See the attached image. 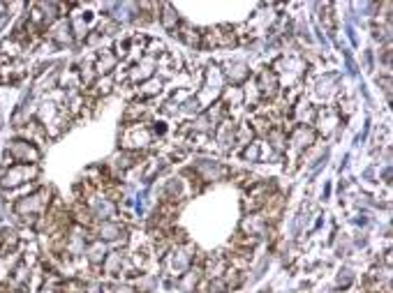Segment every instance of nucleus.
<instances>
[{
	"instance_id": "1",
	"label": "nucleus",
	"mask_w": 393,
	"mask_h": 293,
	"mask_svg": "<svg viewBox=\"0 0 393 293\" xmlns=\"http://www.w3.org/2000/svg\"><path fill=\"white\" fill-rule=\"evenodd\" d=\"M51 201H54V190L51 188H38L35 192H30L28 197L14 201L12 210H14V215L19 217V222L23 226L35 229L38 219L49 210Z\"/></svg>"
},
{
	"instance_id": "2",
	"label": "nucleus",
	"mask_w": 393,
	"mask_h": 293,
	"mask_svg": "<svg viewBox=\"0 0 393 293\" xmlns=\"http://www.w3.org/2000/svg\"><path fill=\"white\" fill-rule=\"evenodd\" d=\"M40 166L38 164H12L7 166L3 176H0V192H12L19 190L23 185H30L38 180Z\"/></svg>"
},
{
	"instance_id": "3",
	"label": "nucleus",
	"mask_w": 393,
	"mask_h": 293,
	"mask_svg": "<svg viewBox=\"0 0 393 293\" xmlns=\"http://www.w3.org/2000/svg\"><path fill=\"white\" fill-rule=\"evenodd\" d=\"M35 120L40 122L42 127H45L47 137H58L60 132L67 130V120H69V113L63 109V106H58L54 102H45L40 106L38 115H35Z\"/></svg>"
},
{
	"instance_id": "4",
	"label": "nucleus",
	"mask_w": 393,
	"mask_h": 293,
	"mask_svg": "<svg viewBox=\"0 0 393 293\" xmlns=\"http://www.w3.org/2000/svg\"><path fill=\"white\" fill-rule=\"evenodd\" d=\"M153 130L146 122H130L120 132V146H123V150H130V153H142L153 144Z\"/></svg>"
},
{
	"instance_id": "5",
	"label": "nucleus",
	"mask_w": 393,
	"mask_h": 293,
	"mask_svg": "<svg viewBox=\"0 0 393 293\" xmlns=\"http://www.w3.org/2000/svg\"><path fill=\"white\" fill-rule=\"evenodd\" d=\"M91 238H98L104 245H127L130 243V236H127V229L120 224L116 219H102V222H95L93 229H91Z\"/></svg>"
},
{
	"instance_id": "6",
	"label": "nucleus",
	"mask_w": 393,
	"mask_h": 293,
	"mask_svg": "<svg viewBox=\"0 0 393 293\" xmlns=\"http://www.w3.org/2000/svg\"><path fill=\"white\" fill-rule=\"evenodd\" d=\"M5 157H10L12 164H38L42 153L38 146L30 144V141L14 139V141H10V146H7Z\"/></svg>"
},
{
	"instance_id": "7",
	"label": "nucleus",
	"mask_w": 393,
	"mask_h": 293,
	"mask_svg": "<svg viewBox=\"0 0 393 293\" xmlns=\"http://www.w3.org/2000/svg\"><path fill=\"white\" fill-rule=\"evenodd\" d=\"M257 91H259V97L261 100H275L278 93H280V79H278V72L275 69H261V72L257 74Z\"/></svg>"
},
{
	"instance_id": "8",
	"label": "nucleus",
	"mask_w": 393,
	"mask_h": 293,
	"mask_svg": "<svg viewBox=\"0 0 393 293\" xmlns=\"http://www.w3.org/2000/svg\"><path fill=\"white\" fill-rule=\"evenodd\" d=\"M236 44V30L229 25H217L213 30L202 33V47H234Z\"/></svg>"
},
{
	"instance_id": "9",
	"label": "nucleus",
	"mask_w": 393,
	"mask_h": 293,
	"mask_svg": "<svg viewBox=\"0 0 393 293\" xmlns=\"http://www.w3.org/2000/svg\"><path fill=\"white\" fill-rule=\"evenodd\" d=\"M270 194H273V185L270 183H252L250 192L246 194V199H243V208L250 212L261 210V206H264Z\"/></svg>"
},
{
	"instance_id": "10",
	"label": "nucleus",
	"mask_w": 393,
	"mask_h": 293,
	"mask_svg": "<svg viewBox=\"0 0 393 293\" xmlns=\"http://www.w3.org/2000/svg\"><path fill=\"white\" fill-rule=\"evenodd\" d=\"M190 261H192L190 254H186L183 245L171 247V250L164 254V268H167V272L176 275V277H181V275L190 268Z\"/></svg>"
},
{
	"instance_id": "11",
	"label": "nucleus",
	"mask_w": 393,
	"mask_h": 293,
	"mask_svg": "<svg viewBox=\"0 0 393 293\" xmlns=\"http://www.w3.org/2000/svg\"><path fill=\"white\" fill-rule=\"evenodd\" d=\"M283 208H285V199L280 197V194H270V197L266 199V203L264 206H261V219L266 222L268 226H273L278 219H280V215H283Z\"/></svg>"
},
{
	"instance_id": "12",
	"label": "nucleus",
	"mask_w": 393,
	"mask_h": 293,
	"mask_svg": "<svg viewBox=\"0 0 393 293\" xmlns=\"http://www.w3.org/2000/svg\"><path fill=\"white\" fill-rule=\"evenodd\" d=\"M109 254V247L104 245L102 241H98V238H93V241L86 243V250H84V259L89 261L93 268H100L102 261L107 259Z\"/></svg>"
},
{
	"instance_id": "13",
	"label": "nucleus",
	"mask_w": 393,
	"mask_h": 293,
	"mask_svg": "<svg viewBox=\"0 0 393 293\" xmlns=\"http://www.w3.org/2000/svg\"><path fill=\"white\" fill-rule=\"evenodd\" d=\"M202 272L206 275L208 280H220L222 275L227 272V254L215 252L213 256H208L202 265Z\"/></svg>"
},
{
	"instance_id": "14",
	"label": "nucleus",
	"mask_w": 393,
	"mask_h": 293,
	"mask_svg": "<svg viewBox=\"0 0 393 293\" xmlns=\"http://www.w3.org/2000/svg\"><path fill=\"white\" fill-rule=\"evenodd\" d=\"M314 130L312 127H305V125H296V127H292V132H290V146L292 148H296V150H303V148H308V146H312L314 144Z\"/></svg>"
},
{
	"instance_id": "15",
	"label": "nucleus",
	"mask_w": 393,
	"mask_h": 293,
	"mask_svg": "<svg viewBox=\"0 0 393 293\" xmlns=\"http://www.w3.org/2000/svg\"><path fill=\"white\" fill-rule=\"evenodd\" d=\"M45 35H47L51 42L60 44V47H63V44H69V42H72V38H74V35H72V25H69V21H65V19H58Z\"/></svg>"
},
{
	"instance_id": "16",
	"label": "nucleus",
	"mask_w": 393,
	"mask_h": 293,
	"mask_svg": "<svg viewBox=\"0 0 393 293\" xmlns=\"http://www.w3.org/2000/svg\"><path fill=\"white\" fill-rule=\"evenodd\" d=\"M116 65H118V58L113 56V51L104 49V51H100V56L95 58L93 69H95V74L98 76H109L113 69H116Z\"/></svg>"
},
{
	"instance_id": "17",
	"label": "nucleus",
	"mask_w": 393,
	"mask_h": 293,
	"mask_svg": "<svg viewBox=\"0 0 393 293\" xmlns=\"http://www.w3.org/2000/svg\"><path fill=\"white\" fill-rule=\"evenodd\" d=\"M19 261H21L19 250H16V252H3V254H0V284H7V282H10L12 272H14L16 265H19Z\"/></svg>"
},
{
	"instance_id": "18",
	"label": "nucleus",
	"mask_w": 393,
	"mask_h": 293,
	"mask_svg": "<svg viewBox=\"0 0 393 293\" xmlns=\"http://www.w3.org/2000/svg\"><path fill=\"white\" fill-rule=\"evenodd\" d=\"M19 134H21L19 139L30 141V144H35V146H38L40 141L47 139V132H45V127H42L38 120H28V122H25L23 127H19Z\"/></svg>"
},
{
	"instance_id": "19",
	"label": "nucleus",
	"mask_w": 393,
	"mask_h": 293,
	"mask_svg": "<svg viewBox=\"0 0 393 293\" xmlns=\"http://www.w3.org/2000/svg\"><path fill=\"white\" fill-rule=\"evenodd\" d=\"M25 74L19 60H10V63L0 65V84H16Z\"/></svg>"
},
{
	"instance_id": "20",
	"label": "nucleus",
	"mask_w": 393,
	"mask_h": 293,
	"mask_svg": "<svg viewBox=\"0 0 393 293\" xmlns=\"http://www.w3.org/2000/svg\"><path fill=\"white\" fill-rule=\"evenodd\" d=\"M202 275H204L202 265H190V268L178 277V287L186 293H192L197 289V284H199V280H202Z\"/></svg>"
},
{
	"instance_id": "21",
	"label": "nucleus",
	"mask_w": 393,
	"mask_h": 293,
	"mask_svg": "<svg viewBox=\"0 0 393 293\" xmlns=\"http://www.w3.org/2000/svg\"><path fill=\"white\" fill-rule=\"evenodd\" d=\"M151 76H153V60L146 58L144 63L132 65V69L127 72V81L137 84V81H146V79H151Z\"/></svg>"
},
{
	"instance_id": "22",
	"label": "nucleus",
	"mask_w": 393,
	"mask_h": 293,
	"mask_svg": "<svg viewBox=\"0 0 393 293\" xmlns=\"http://www.w3.org/2000/svg\"><path fill=\"white\" fill-rule=\"evenodd\" d=\"M23 51H28V49H25V44H23L21 40L12 38V35H10V38H7V40H5L3 44H0V56H3V58L16 60V58L21 56Z\"/></svg>"
},
{
	"instance_id": "23",
	"label": "nucleus",
	"mask_w": 393,
	"mask_h": 293,
	"mask_svg": "<svg viewBox=\"0 0 393 293\" xmlns=\"http://www.w3.org/2000/svg\"><path fill=\"white\" fill-rule=\"evenodd\" d=\"M146 115H148V106L144 104V100H142V102L137 100V102H132V104H130L127 109H125L123 118H125V125H130V122H144Z\"/></svg>"
},
{
	"instance_id": "24",
	"label": "nucleus",
	"mask_w": 393,
	"mask_h": 293,
	"mask_svg": "<svg viewBox=\"0 0 393 293\" xmlns=\"http://www.w3.org/2000/svg\"><path fill=\"white\" fill-rule=\"evenodd\" d=\"M160 10H162V14H160L162 25H164V28H167L169 33L176 35V30L181 28V19H178V14L173 12V7H171V5H160Z\"/></svg>"
},
{
	"instance_id": "25",
	"label": "nucleus",
	"mask_w": 393,
	"mask_h": 293,
	"mask_svg": "<svg viewBox=\"0 0 393 293\" xmlns=\"http://www.w3.org/2000/svg\"><path fill=\"white\" fill-rule=\"evenodd\" d=\"M224 109H229V106H241L243 104V88L239 86H229L227 91L222 93V102H220Z\"/></svg>"
},
{
	"instance_id": "26",
	"label": "nucleus",
	"mask_w": 393,
	"mask_h": 293,
	"mask_svg": "<svg viewBox=\"0 0 393 293\" xmlns=\"http://www.w3.org/2000/svg\"><path fill=\"white\" fill-rule=\"evenodd\" d=\"M176 35L188 44V47H195V49H199L202 47V33H197V30H192L190 25H183V28H178L176 30Z\"/></svg>"
},
{
	"instance_id": "27",
	"label": "nucleus",
	"mask_w": 393,
	"mask_h": 293,
	"mask_svg": "<svg viewBox=\"0 0 393 293\" xmlns=\"http://www.w3.org/2000/svg\"><path fill=\"white\" fill-rule=\"evenodd\" d=\"M252 139H255V132H252L250 122H241V125L236 127V132H234V141H236V144H241V146H250Z\"/></svg>"
},
{
	"instance_id": "28",
	"label": "nucleus",
	"mask_w": 393,
	"mask_h": 293,
	"mask_svg": "<svg viewBox=\"0 0 393 293\" xmlns=\"http://www.w3.org/2000/svg\"><path fill=\"white\" fill-rule=\"evenodd\" d=\"M268 141H273V148L278 150V153H283V150H287V132L283 127H273L266 134Z\"/></svg>"
},
{
	"instance_id": "29",
	"label": "nucleus",
	"mask_w": 393,
	"mask_h": 293,
	"mask_svg": "<svg viewBox=\"0 0 393 293\" xmlns=\"http://www.w3.org/2000/svg\"><path fill=\"white\" fill-rule=\"evenodd\" d=\"M257 243H259V238L243 234V231H239V234L234 236V245H236V250H252V247H255Z\"/></svg>"
},
{
	"instance_id": "30",
	"label": "nucleus",
	"mask_w": 393,
	"mask_h": 293,
	"mask_svg": "<svg viewBox=\"0 0 393 293\" xmlns=\"http://www.w3.org/2000/svg\"><path fill=\"white\" fill-rule=\"evenodd\" d=\"M102 293H137V289L125 282H111L102 289Z\"/></svg>"
},
{
	"instance_id": "31",
	"label": "nucleus",
	"mask_w": 393,
	"mask_h": 293,
	"mask_svg": "<svg viewBox=\"0 0 393 293\" xmlns=\"http://www.w3.org/2000/svg\"><path fill=\"white\" fill-rule=\"evenodd\" d=\"M160 91H162V81H160V79H153V81H148V84H144L142 88H139V95L151 97V95H157Z\"/></svg>"
},
{
	"instance_id": "32",
	"label": "nucleus",
	"mask_w": 393,
	"mask_h": 293,
	"mask_svg": "<svg viewBox=\"0 0 393 293\" xmlns=\"http://www.w3.org/2000/svg\"><path fill=\"white\" fill-rule=\"evenodd\" d=\"M148 168H146V173H144V178L146 180H151L153 178V176L157 173V171H160V168L164 166V164H167V162H164V159H148Z\"/></svg>"
},
{
	"instance_id": "33",
	"label": "nucleus",
	"mask_w": 393,
	"mask_h": 293,
	"mask_svg": "<svg viewBox=\"0 0 393 293\" xmlns=\"http://www.w3.org/2000/svg\"><path fill=\"white\" fill-rule=\"evenodd\" d=\"M206 289H208V293H227V291H229L222 277L220 280H208L206 282Z\"/></svg>"
},
{
	"instance_id": "34",
	"label": "nucleus",
	"mask_w": 393,
	"mask_h": 293,
	"mask_svg": "<svg viewBox=\"0 0 393 293\" xmlns=\"http://www.w3.org/2000/svg\"><path fill=\"white\" fill-rule=\"evenodd\" d=\"M259 155V144H250L248 148H246V157L248 159H255Z\"/></svg>"
},
{
	"instance_id": "35",
	"label": "nucleus",
	"mask_w": 393,
	"mask_h": 293,
	"mask_svg": "<svg viewBox=\"0 0 393 293\" xmlns=\"http://www.w3.org/2000/svg\"><path fill=\"white\" fill-rule=\"evenodd\" d=\"M0 293H25V291L14 289V287H10V284H0Z\"/></svg>"
},
{
	"instance_id": "36",
	"label": "nucleus",
	"mask_w": 393,
	"mask_h": 293,
	"mask_svg": "<svg viewBox=\"0 0 393 293\" xmlns=\"http://www.w3.org/2000/svg\"><path fill=\"white\" fill-rule=\"evenodd\" d=\"M84 293H102V289L95 287V284H89V287H84Z\"/></svg>"
},
{
	"instance_id": "37",
	"label": "nucleus",
	"mask_w": 393,
	"mask_h": 293,
	"mask_svg": "<svg viewBox=\"0 0 393 293\" xmlns=\"http://www.w3.org/2000/svg\"><path fill=\"white\" fill-rule=\"evenodd\" d=\"M3 14H5V3H0V19H3Z\"/></svg>"
},
{
	"instance_id": "38",
	"label": "nucleus",
	"mask_w": 393,
	"mask_h": 293,
	"mask_svg": "<svg viewBox=\"0 0 393 293\" xmlns=\"http://www.w3.org/2000/svg\"><path fill=\"white\" fill-rule=\"evenodd\" d=\"M0 125H3V113H0Z\"/></svg>"
}]
</instances>
